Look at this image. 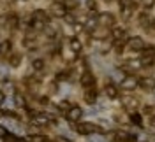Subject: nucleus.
Segmentation results:
<instances>
[{
	"mask_svg": "<svg viewBox=\"0 0 155 142\" xmlns=\"http://www.w3.org/2000/svg\"><path fill=\"white\" fill-rule=\"evenodd\" d=\"M76 130H78V133H81V135H94V133L99 130V125L85 121V123L76 125ZM99 132H101V130H99Z\"/></svg>",
	"mask_w": 155,
	"mask_h": 142,
	"instance_id": "obj_1",
	"label": "nucleus"
},
{
	"mask_svg": "<svg viewBox=\"0 0 155 142\" xmlns=\"http://www.w3.org/2000/svg\"><path fill=\"white\" fill-rule=\"evenodd\" d=\"M137 86H139V79L136 76H127V77L122 79V88H124L125 91H134Z\"/></svg>",
	"mask_w": 155,
	"mask_h": 142,
	"instance_id": "obj_2",
	"label": "nucleus"
},
{
	"mask_svg": "<svg viewBox=\"0 0 155 142\" xmlns=\"http://www.w3.org/2000/svg\"><path fill=\"white\" fill-rule=\"evenodd\" d=\"M99 25L106 27V28H113L115 27V16L111 12H101L99 14Z\"/></svg>",
	"mask_w": 155,
	"mask_h": 142,
	"instance_id": "obj_3",
	"label": "nucleus"
},
{
	"mask_svg": "<svg viewBox=\"0 0 155 142\" xmlns=\"http://www.w3.org/2000/svg\"><path fill=\"white\" fill-rule=\"evenodd\" d=\"M51 16H57V18H64L67 14V5H64L62 2H55L51 7H49Z\"/></svg>",
	"mask_w": 155,
	"mask_h": 142,
	"instance_id": "obj_4",
	"label": "nucleus"
},
{
	"mask_svg": "<svg viewBox=\"0 0 155 142\" xmlns=\"http://www.w3.org/2000/svg\"><path fill=\"white\" fill-rule=\"evenodd\" d=\"M81 118H83V111H81V107L74 105V107H71V109L67 111V119H69V121H72V123H78Z\"/></svg>",
	"mask_w": 155,
	"mask_h": 142,
	"instance_id": "obj_5",
	"label": "nucleus"
},
{
	"mask_svg": "<svg viewBox=\"0 0 155 142\" xmlns=\"http://www.w3.org/2000/svg\"><path fill=\"white\" fill-rule=\"evenodd\" d=\"M127 46H129V49H132V51H141V49H145V40L141 37H132V39H129Z\"/></svg>",
	"mask_w": 155,
	"mask_h": 142,
	"instance_id": "obj_6",
	"label": "nucleus"
},
{
	"mask_svg": "<svg viewBox=\"0 0 155 142\" xmlns=\"http://www.w3.org/2000/svg\"><path fill=\"white\" fill-rule=\"evenodd\" d=\"M97 27H99V14H92V16L85 18V30L92 32V30H95Z\"/></svg>",
	"mask_w": 155,
	"mask_h": 142,
	"instance_id": "obj_7",
	"label": "nucleus"
},
{
	"mask_svg": "<svg viewBox=\"0 0 155 142\" xmlns=\"http://www.w3.org/2000/svg\"><path fill=\"white\" fill-rule=\"evenodd\" d=\"M85 102L87 104H95L97 102V90L95 86H92V88H85Z\"/></svg>",
	"mask_w": 155,
	"mask_h": 142,
	"instance_id": "obj_8",
	"label": "nucleus"
},
{
	"mask_svg": "<svg viewBox=\"0 0 155 142\" xmlns=\"http://www.w3.org/2000/svg\"><path fill=\"white\" fill-rule=\"evenodd\" d=\"M111 35H113V40H124L127 35V28L125 27H113L111 28Z\"/></svg>",
	"mask_w": 155,
	"mask_h": 142,
	"instance_id": "obj_9",
	"label": "nucleus"
},
{
	"mask_svg": "<svg viewBox=\"0 0 155 142\" xmlns=\"http://www.w3.org/2000/svg\"><path fill=\"white\" fill-rule=\"evenodd\" d=\"M81 86H83V88H92V86H95V77L92 76L88 70H85V74L81 76Z\"/></svg>",
	"mask_w": 155,
	"mask_h": 142,
	"instance_id": "obj_10",
	"label": "nucleus"
},
{
	"mask_svg": "<svg viewBox=\"0 0 155 142\" xmlns=\"http://www.w3.org/2000/svg\"><path fill=\"white\" fill-rule=\"evenodd\" d=\"M92 37L99 39V40H104V39L109 37V30H107L106 27H102V28L99 30V27H97L95 30H92Z\"/></svg>",
	"mask_w": 155,
	"mask_h": 142,
	"instance_id": "obj_11",
	"label": "nucleus"
},
{
	"mask_svg": "<svg viewBox=\"0 0 155 142\" xmlns=\"http://www.w3.org/2000/svg\"><path fill=\"white\" fill-rule=\"evenodd\" d=\"M139 86L143 90H146V91H152V90H155V79L153 77H143L139 81Z\"/></svg>",
	"mask_w": 155,
	"mask_h": 142,
	"instance_id": "obj_12",
	"label": "nucleus"
},
{
	"mask_svg": "<svg viewBox=\"0 0 155 142\" xmlns=\"http://www.w3.org/2000/svg\"><path fill=\"white\" fill-rule=\"evenodd\" d=\"M32 121H34L35 125H39V126H44V125L51 123L49 116H46V114H35V116L32 118Z\"/></svg>",
	"mask_w": 155,
	"mask_h": 142,
	"instance_id": "obj_13",
	"label": "nucleus"
},
{
	"mask_svg": "<svg viewBox=\"0 0 155 142\" xmlns=\"http://www.w3.org/2000/svg\"><path fill=\"white\" fill-rule=\"evenodd\" d=\"M69 47H71L74 53H79V51L83 49V42H81L78 37H71L69 39Z\"/></svg>",
	"mask_w": 155,
	"mask_h": 142,
	"instance_id": "obj_14",
	"label": "nucleus"
},
{
	"mask_svg": "<svg viewBox=\"0 0 155 142\" xmlns=\"http://www.w3.org/2000/svg\"><path fill=\"white\" fill-rule=\"evenodd\" d=\"M104 93H106L107 98H118V90H116L115 84H106V88H104Z\"/></svg>",
	"mask_w": 155,
	"mask_h": 142,
	"instance_id": "obj_15",
	"label": "nucleus"
},
{
	"mask_svg": "<svg viewBox=\"0 0 155 142\" xmlns=\"http://www.w3.org/2000/svg\"><path fill=\"white\" fill-rule=\"evenodd\" d=\"M124 104H125L127 109H132L134 111L136 107H137V100H136L134 96H127V98H124Z\"/></svg>",
	"mask_w": 155,
	"mask_h": 142,
	"instance_id": "obj_16",
	"label": "nucleus"
},
{
	"mask_svg": "<svg viewBox=\"0 0 155 142\" xmlns=\"http://www.w3.org/2000/svg\"><path fill=\"white\" fill-rule=\"evenodd\" d=\"M12 100H14V104L18 105V107H25V105H27V102H25V96H23L21 93H16Z\"/></svg>",
	"mask_w": 155,
	"mask_h": 142,
	"instance_id": "obj_17",
	"label": "nucleus"
},
{
	"mask_svg": "<svg viewBox=\"0 0 155 142\" xmlns=\"http://www.w3.org/2000/svg\"><path fill=\"white\" fill-rule=\"evenodd\" d=\"M9 63H11V65H12V67H18L19 63H21V56H19L18 53H12V56H11Z\"/></svg>",
	"mask_w": 155,
	"mask_h": 142,
	"instance_id": "obj_18",
	"label": "nucleus"
},
{
	"mask_svg": "<svg viewBox=\"0 0 155 142\" xmlns=\"http://www.w3.org/2000/svg\"><path fill=\"white\" fill-rule=\"evenodd\" d=\"M32 68H34V70H42V68H44V62H42V60H34V62H32Z\"/></svg>",
	"mask_w": 155,
	"mask_h": 142,
	"instance_id": "obj_19",
	"label": "nucleus"
},
{
	"mask_svg": "<svg viewBox=\"0 0 155 142\" xmlns=\"http://www.w3.org/2000/svg\"><path fill=\"white\" fill-rule=\"evenodd\" d=\"M64 58H65L67 62H74V60H76V53H74V51H72V49L69 47V49H67V53L64 55Z\"/></svg>",
	"mask_w": 155,
	"mask_h": 142,
	"instance_id": "obj_20",
	"label": "nucleus"
},
{
	"mask_svg": "<svg viewBox=\"0 0 155 142\" xmlns=\"http://www.w3.org/2000/svg\"><path fill=\"white\" fill-rule=\"evenodd\" d=\"M58 111H69L71 109V104H69V100H62V102H58Z\"/></svg>",
	"mask_w": 155,
	"mask_h": 142,
	"instance_id": "obj_21",
	"label": "nucleus"
},
{
	"mask_svg": "<svg viewBox=\"0 0 155 142\" xmlns=\"http://www.w3.org/2000/svg\"><path fill=\"white\" fill-rule=\"evenodd\" d=\"M141 56H155V49H153V47L141 49Z\"/></svg>",
	"mask_w": 155,
	"mask_h": 142,
	"instance_id": "obj_22",
	"label": "nucleus"
},
{
	"mask_svg": "<svg viewBox=\"0 0 155 142\" xmlns=\"http://www.w3.org/2000/svg\"><path fill=\"white\" fill-rule=\"evenodd\" d=\"M141 5H143L145 9H152L155 5V0H141Z\"/></svg>",
	"mask_w": 155,
	"mask_h": 142,
	"instance_id": "obj_23",
	"label": "nucleus"
},
{
	"mask_svg": "<svg viewBox=\"0 0 155 142\" xmlns=\"http://www.w3.org/2000/svg\"><path fill=\"white\" fill-rule=\"evenodd\" d=\"M130 119H132V123L137 125V126H141V123H143V119H141V116H139V114H132V118H130Z\"/></svg>",
	"mask_w": 155,
	"mask_h": 142,
	"instance_id": "obj_24",
	"label": "nucleus"
},
{
	"mask_svg": "<svg viewBox=\"0 0 155 142\" xmlns=\"http://www.w3.org/2000/svg\"><path fill=\"white\" fill-rule=\"evenodd\" d=\"M28 142H44V137H41V135H32L27 139Z\"/></svg>",
	"mask_w": 155,
	"mask_h": 142,
	"instance_id": "obj_25",
	"label": "nucleus"
},
{
	"mask_svg": "<svg viewBox=\"0 0 155 142\" xmlns=\"http://www.w3.org/2000/svg\"><path fill=\"white\" fill-rule=\"evenodd\" d=\"M120 4H122V9H125V7H132V0H120Z\"/></svg>",
	"mask_w": 155,
	"mask_h": 142,
	"instance_id": "obj_26",
	"label": "nucleus"
},
{
	"mask_svg": "<svg viewBox=\"0 0 155 142\" xmlns=\"http://www.w3.org/2000/svg\"><path fill=\"white\" fill-rule=\"evenodd\" d=\"M64 19L67 21V23H76V18H74V14H65Z\"/></svg>",
	"mask_w": 155,
	"mask_h": 142,
	"instance_id": "obj_27",
	"label": "nucleus"
},
{
	"mask_svg": "<svg viewBox=\"0 0 155 142\" xmlns=\"http://www.w3.org/2000/svg\"><path fill=\"white\" fill-rule=\"evenodd\" d=\"M81 25H79V23H72V32H74V33H81Z\"/></svg>",
	"mask_w": 155,
	"mask_h": 142,
	"instance_id": "obj_28",
	"label": "nucleus"
},
{
	"mask_svg": "<svg viewBox=\"0 0 155 142\" xmlns=\"http://www.w3.org/2000/svg\"><path fill=\"white\" fill-rule=\"evenodd\" d=\"M7 135H9V132H7V128L0 125V137H7Z\"/></svg>",
	"mask_w": 155,
	"mask_h": 142,
	"instance_id": "obj_29",
	"label": "nucleus"
},
{
	"mask_svg": "<svg viewBox=\"0 0 155 142\" xmlns=\"http://www.w3.org/2000/svg\"><path fill=\"white\" fill-rule=\"evenodd\" d=\"M88 142H106V139H102V137H92V139H88Z\"/></svg>",
	"mask_w": 155,
	"mask_h": 142,
	"instance_id": "obj_30",
	"label": "nucleus"
},
{
	"mask_svg": "<svg viewBox=\"0 0 155 142\" xmlns=\"http://www.w3.org/2000/svg\"><path fill=\"white\" fill-rule=\"evenodd\" d=\"M4 100H5V93H4V91H2V90H0V104H2V102H4Z\"/></svg>",
	"mask_w": 155,
	"mask_h": 142,
	"instance_id": "obj_31",
	"label": "nucleus"
},
{
	"mask_svg": "<svg viewBox=\"0 0 155 142\" xmlns=\"http://www.w3.org/2000/svg\"><path fill=\"white\" fill-rule=\"evenodd\" d=\"M55 140H57V142H69V140H65V137H57Z\"/></svg>",
	"mask_w": 155,
	"mask_h": 142,
	"instance_id": "obj_32",
	"label": "nucleus"
},
{
	"mask_svg": "<svg viewBox=\"0 0 155 142\" xmlns=\"http://www.w3.org/2000/svg\"><path fill=\"white\" fill-rule=\"evenodd\" d=\"M150 125H152V126L155 128V116H152V119H150Z\"/></svg>",
	"mask_w": 155,
	"mask_h": 142,
	"instance_id": "obj_33",
	"label": "nucleus"
},
{
	"mask_svg": "<svg viewBox=\"0 0 155 142\" xmlns=\"http://www.w3.org/2000/svg\"><path fill=\"white\" fill-rule=\"evenodd\" d=\"M0 142H5V139H4V137H0Z\"/></svg>",
	"mask_w": 155,
	"mask_h": 142,
	"instance_id": "obj_34",
	"label": "nucleus"
},
{
	"mask_svg": "<svg viewBox=\"0 0 155 142\" xmlns=\"http://www.w3.org/2000/svg\"><path fill=\"white\" fill-rule=\"evenodd\" d=\"M152 25H153V27H155V18H153V19H152Z\"/></svg>",
	"mask_w": 155,
	"mask_h": 142,
	"instance_id": "obj_35",
	"label": "nucleus"
},
{
	"mask_svg": "<svg viewBox=\"0 0 155 142\" xmlns=\"http://www.w3.org/2000/svg\"><path fill=\"white\" fill-rule=\"evenodd\" d=\"M0 55H2V44H0Z\"/></svg>",
	"mask_w": 155,
	"mask_h": 142,
	"instance_id": "obj_36",
	"label": "nucleus"
},
{
	"mask_svg": "<svg viewBox=\"0 0 155 142\" xmlns=\"http://www.w3.org/2000/svg\"><path fill=\"white\" fill-rule=\"evenodd\" d=\"M18 142H28V140H18Z\"/></svg>",
	"mask_w": 155,
	"mask_h": 142,
	"instance_id": "obj_37",
	"label": "nucleus"
}]
</instances>
